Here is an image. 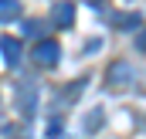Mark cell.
I'll return each mask as SVG.
<instances>
[{
	"mask_svg": "<svg viewBox=\"0 0 146 139\" xmlns=\"http://www.w3.org/2000/svg\"><path fill=\"white\" fill-rule=\"evenodd\" d=\"M58 58H61V48H58V41H51V37H41L34 44V65L37 68H54L58 65Z\"/></svg>",
	"mask_w": 146,
	"mask_h": 139,
	"instance_id": "cell-1",
	"label": "cell"
},
{
	"mask_svg": "<svg viewBox=\"0 0 146 139\" xmlns=\"http://www.w3.org/2000/svg\"><path fill=\"white\" fill-rule=\"evenodd\" d=\"M21 31H24V37L41 41V37H48V24H44V21H24V24H21Z\"/></svg>",
	"mask_w": 146,
	"mask_h": 139,
	"instance_id": "cell-6",
	"label": "cell"
},
{
	"mask_svg": "<svg viewBox=\"0 0 146 139\" xmlns=\"http://www.w3.org/2000/svg\"><path fill=\"white\" fill-rule=\"evenodd\" d=\"M54 24L58 27H72L75 24V3L72 0H58L54 3Z\"/></svg>",
	"mask_w": 146,
	"mask_h": 139,
	"instance_id": "cell-4",
	"label": "cell"
},
{
	"mask_svg": "<svg viewBox=\"0 0 146 139\" xmlns=\"http://www.w3.org/2000/svg\"><path fill=\"white\" fill-rule=\"evenodd\" d=\"M17 14H21V0H0V24L17 21Z\"/></svg>",
	"mask_w": 146,
	"mask_h": 139,
	"instance_id": "cell-5",
	"label": "cell"
},
{
	"mask_svg": "<svg viewBox=\"0 0 146 139\" xmlns=\"http://www.w3.org/2000/svg\"><path fill=\"white\" fill-rule=\"evenodd\" d=\"M119 27H126V31H129V27H139V14H133V17H122V21H119Z\"/></svg>",
	"mask_w": 146,
	"mask_h": 139,
	"instance_id": "cell-8",
	"label": "cell"
},
{
	"mask_svg": "<svg viewBox=\"0 0 146 139\" xmlns=\"http://www.w3.org/2000/svg\"><path fill=\"white\" fill-rule=\"evenodd\" d=\"M133 78H136V71H133L129 61H112L109 71H106V81L112 88H126V85H133Z\"/></svg>",
	"mask_w": 146,
	"mask_h": 139,
	"instance_id": "cell-2",
	"label": "cell"
},
{
	"mask_svg": "<svg viewBox=\"0 0 146 139\" xmlns=\"http://www.w3.org/2000/svg\"><path fill=\"white\" fill-rule=\"evenodd\" d=\"M88 3H95V0H88Z\"/></svg>",
	"mask_w": 146,
	"mask_h": 139,
	"instance_id": "cell-10",
	"label": "cell"
},
{
	"mask_svg": "<svg viewBox=\"0 0 146 139\" xmlns=\"http://www.w3.org/2000/svg\"><path fill=\"white\" fill-rule=\"evenodd\" d=\"M0 54H3L7 68H14V65L21 61V41H17V37H0Z\"/></svg>",
	"mask_w": 146,
	"mask_h": 139,
	"instance_id": "cell-3",
	"label": "cell"
},
{
	"mask_svg": "<svg viewBox=\"0 0 146 139\" xmlns=\"http://www.w3.org/2000/svg\"><path fill=\"white\" fill-rule=\"evenodd\" d=\"M99 119H102V109H95V112L88 115V132H95V129H99Z\"/></svg>",
	"mask_w": 146,
	"mask_h": 139,
	"instance_id": "cell-9",
	"label": "cell"
},
{
	"mask_svg": "<svg viewBox=\"0 0 146 139\" xmlns=\"http://www.w3.org/2000/svg\"><path fill=\"white\" fill-rule=\"evenodd\" d=\"M34 105H37V95H34V85H31L27 92H21V99H17V109H21L24 115H31V112H34Z\"/></svg>",
	"mask_w": 146,
	"mask_h": 139,
	"instance_id": "cell-7",
	"label": "cell"
}]
</instances>
